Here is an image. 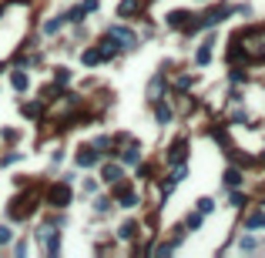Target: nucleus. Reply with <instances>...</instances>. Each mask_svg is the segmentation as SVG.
Here are the masks:
<instances>
[{
	"label": "nucleus",
	"instance_id": "1",
	"mask_svg": "<svg viewBox=\"0 0 265 258\" xmlns=\"http://www.w3.org/2000/svg\"><path fill=\"white\" fill-rule=\"evenodd\" d=\"M104 37L118 44V50H121V47L128 50V47H135V44H138V37L128 31V27H108V34H104Z\"/></svg>",
	"mask_w": 265,
	"mask_h": 258
},
{
	"label": "nucleus",
	"instance_id": "2",
	"mask_svg": "<svg viewBox=\"0 0 265 258\" xmlns=\"http://www.w3.org/2000/svg\"><path fill=\"white\" fill-rule=\"evenodd\" d=\"M37 238L44 242V251H47V255H57V251H61V235L54 232V225H44L37 232Z\"/></svg>",
	"mask_w": 265,
	"mask_h": 258
},
{
	"label": "nucleus",
	"instance_id": "3",
	"mask_svg": "<svg viewBox=\"0 0 265 258\" xmlns=\"http://www.w3.org/2000/svg\"><path fill=\"white\" fill-rule=\"evenodd\" d=\"M47 202L54 205V208H67L71 205V188H67V181H61V185H54L47 191Z\"/></svg>",
	"mask_w": 265,
	"mask_h": 258
},
{
	"label": "nucleus",
	"instance_id": "4",
	"mask_svg": "<svg viewBox=\"0 0 265 258\" xmlns=\"http://www.w3.org/2000/svg\"><path fill=\"white\" fill-rule=\"evenodd\" d=\"M114 198H118V205H121V208H135V205H138V194L131 191L128 185H121V181L114 185Z\"/></svg>",
	"mask_w": 265,
	"mask_h": 258
},
{
	"label": "nucleus",
	"instance_id": "5",
	"mask_svg": "<svg viewBox=\"0 0 265 258\" xmlns=\"http://www.w3.org/2000/svg\"><path fill=\"white\" fill-rule=\"evenodd\" d=\"M97 158H101V151H97V148H81L74 161H77L81 168H91V164H97Z\"/></svg>",
	"mask_w": 265,
	"mask_h": 258
},
{
	"label": "nucleus",
	"instance_id": "6",
	"mask_svg": "<svg viewBox=\"0 0 265 258\" xmlns=\"http://www.w3.org/2000/svg\"><path fill=\"white\" fill-rule=\"evenodd\" d=\"M185 158H188V145H185V141H175L171 151H168V161L171 164H185Z\"/></svg>",
	"mask_w": 265,
	"mask_h": 258
},
{
	"label": "nucleus",
	"instance_id": "7",
	"mask_svg": "<svg viewBox=\"0 0 265 258\" xmlns=\"http://www.w3.org/2000/svg\"><path fill=\"white\" fill-rule=\"evenodd\" d=\"M101 178H104L108 185H118L121 178H124V175H121V164H104V171H101Z\"/></svg>",
	"mask_w": 265,
	"mask_h": 258
},
{
	"label": "nucleus",
	"instance_id": "8",
	"mask_svg": "<svg viewBox=\"0 0 265 258\" xmlns=\"http://www.w3.org/2000/svg\"><path fill=\"white\" fill-rule=\"evenodd\" d=\"M141 4H145V0H121L118 17H131V14H138V10H141Z\"/></svg>",
	"mask_w": 265,
	"mask_h": 258
},
{
	"label": "nucleus",
	"instance_id": "9",
	"mask_svg": "<svg viewBox=\"0 0 265 258\" xmlns=\"http://www.w3.org/2000/svg\"><path fill=\"white\" fill-rule=\"evenodd\" d=\"M121 161H124V164H138V161H141V148H138V145H128L124 151H121Z\"/></svg>",
	"mask_w": 265,
	"mask_h": 258
},
{
	"label": "nucleus",
	"instance_id": "10",
	"mask_svg": "<svg viewBox=\"0 0 265 258\" xmlns=\"http://www.w3.org/2000/svg\"><path fill=\"white\" fill-rule=\"evenodd\" d=\"M10 84H14V91H27L31 88V77H27V71H14L10 74Z\"/></svg>",
	"mask_w": 265,
	"mask_h": 258
},
{
	"label": "nucleus",
	"instance_id": "11",
	"mask_svg": "<svg viewBox=\"0 0 265 258\" xmlns=\"http://www.w3.org/2000/svg\"><path fill=\"white\" fill-rule=\"evenodd\" d=\"M81 61H84L88 67H94V64H101V61H104V54H101V47H91V50H84V54H81Z\"/></svg>",
	"mask_w": 265,
	"mask_h": 258
},
{
	"label": "nucleus",
	"instance_id": "12",
	"mask_svg": "<svg viewBox=\"0 0 265 258\" xmlns=\"http://www.w3.org/2000/svg\"><path fill=\"white\" fill-rule=\"evenodd\" d=\"M161 91H165V77L158 74V77L148 84V97H151V101H161Z\"/></svg>",
	"mask_w": 265,
	"mask_h": 258
},
{
	"label": "nucleus",
	"instance_id": "13",
	"mask_svg": "<svg viewBox=\"0 0 265 258\" xmlns=\"http://www.w3.org/2000/svg\"><path fill=\"white\" fill-rule=\"evenodd\" d=\"M20 114H24V118H31V121H37L40 114H44V104H40V101H34V104H24V107H20Z\"/></svg>",
	"mask_w": 265,
	"mask_h": 258
},
{
	"label": "nucleus",
	"instance_id": "14",
	"mask_svg": "<svg viewBox=\"0 0 265 258\" xmlns=\"http://www.w3.org/2000/svg\"><path fill=\"white\" fill-rule=\"evenodd\" d=\"M188 17H192V14H185V10H175V14H168V24H171V27H188V24H192Z\"/></svg>",
	"mask_w": 265,
	"mask_h": 258
},
{
	"label": "nucleus",
	"instance_id": "15",
	"mask_svg": "<svg viewBox=\"0 0 265 258\" xmlns=\"http://www.w3.org/2000/svg\"><path fill=\"white\" fill-rule=\"evenodd\" d=\"M154 118H158V124H168L171 121V107L168 104H158V107H154Z\"/></svg>",
	"mask_w": 265,
	"mask_h": 258
},
{
	"label": "nucleus",
	"instance_id": "16",
	"mask_svg": "<svg viewBox=\"0 0 265 258\" xmlns=\"http://www.w3.org/2000/svg\"><path fill=\"white\" fill-rule=\"evenodd\" d=\"M225 185H228V188H238V185H242V175H238L235 168H228V171H225Z\"/></svg>",
	"mask_w": 265,
	"mask_h": 258
},
{
	"label": "nucleus",
	"instance_id": "17",
	"mask_svg": "<svg viewBox=\"0 0 265 258\" xmlns=\"http://www.w3.org/2000/svg\"><path fill=\"white\" fill-rule=\"evenodd\" d=\"M195 61H198V64H201V67L208 64V61H211V44H205V47H201V50H198V54H195Z\"/></svg>",
	"mask_w": 265,
	"mask_h": 258
},
{
	"label": "nucleus",
	"instance_id": "18",
	"mask_svg": "<svg viewBox=\"0 0 265 258\" xmlns=\"http://www.w3.org/2000/svg\"><path fill=\"white\" fill-rule=\"evenodd\" d=\"M118 235H121V238H135V235H138V225H135V221H124Z\"/></svg>",
	"mask_w": 265,
	"mask_h": 258
},
{
	"label": "nucleus",
	"instance_id": "19",
	"mask_svg": "<svg viewBox=\"0 0 265 258\" xmlns=\"http://www.w3.org/2000/svg\"><path fill=\"white\" fill-rule=\"evenodd\" d=\"M61 27H64V17H57V20H47V24H44V34H57Z\"/></svg>",
	"mask_w": 265,
	"mask_h": 258
},
{
	"label": "nucleus",
	"instance_id": "20",
	"mask_svg": "<svg viewBox=\"0 0 265 258\" xmlns=\"http://www.w3.org/2000/svg\"><path fill=\"white\" fill-rule=\"evenodd\" d=\"M249 228H265V211H255V215L249 218Z\"/></svg>",
	"mask_w": 265,
	"mask_h": 258
},
{
	"label": "nucleus",
	"instance_id": "21",
	"mask_svg": "<svg viewBox=\"0 0 265 258\" xmlns=\"http://www.w3.org/2000/svg\"><path fill=\"white\" fill-rule=\"evenodd\" d=\"M198 211H201V215H211V211H215V202H211V198H201V202H198Z\"/></svg>",
	"mask_w": 265,
	"mask_h": 258
},
{
	"label": "nucleus",
	"instance_id": "22",
	"mask_svg": "<svg viewBox=\"0 0 265 258\" xmlns=\"http://www.w3.org/2000/svg\"><path fill=\"white\" fill-rule=\"evenodd\" d=\"M67 81H71V74H67V71H64V67H61V71H57V74H54V84H57V88H64V84H67Z\"/></svg>",
	"mask_w": 265,
	"mask_h": 258
},
{
	"label": "nucleus",
	"instance_id": "23",
	"mask_svg": "<svg viewBox=\"0 0 265 258\" xmlns=\"http://www.w3.org/2000/svg\"><path fill=\"white\" fill-rule=\"evenodd\" d=\"M7 242H10V228L0 225V245H7Z\"/></svg>",
	"mask_w": 265,
	"mask_h": 258
},
{
	"label": "nucleus",
	"instance_id": "24",
	"mask_svg": "<svg viewBox=\"0 0 265 258\" xmlns=\"http://www.w3.org/2000/svg\"><path fill=\"white\" fill-rule=\"evenodd\" d=\"M81 7H84V14H91V10H97V0H84Z\"/></svg>",
	"mask_w": 265,
	"mask_h": 258
},
{
	"label": "nucleus",
	"instance_id": "25",
	"mask_svg": "<svg viewBox=\"0 0 265 258\" xmlns=\"http://www.w3.org/2000/svg\"><path fill=\"white\" fill-rule=\"evenodd\" d=\"M255 245H258L255 238H242V248H245V251H252V248H255Z\"/></svg>",
	"mask_w": 265,
	"mask_h": 258
}]
</instances>
